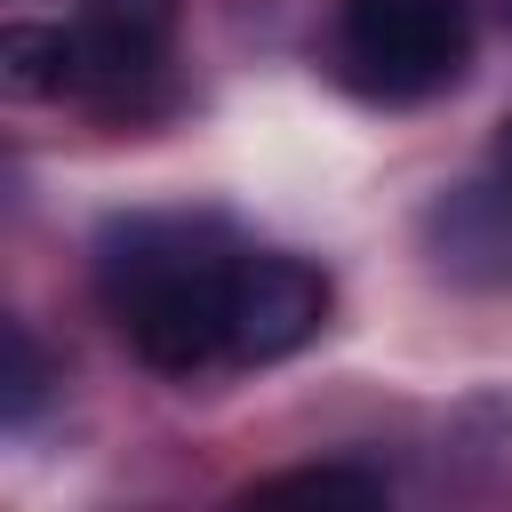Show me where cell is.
I'll use <instances>...</instances> for the list:
<instances>
[{"mask_svg": "<svg viewBox=\"0 0 512 512\" xmlns=\"http://www.w3.org/2000/svg\"><path fill=\"white\" fill-rule=\"evenodd\" d=\"M240 256L248 248H232L216 216H120L96 240V288L144 368L200 376L224 360Z\"/></svg>", "mask_w": 512, "mask_h": 512, "instance_id": "obj_1", "label": "cell"}, {"mask_svg": "<svg viewBox=\"0 0 512 512\" xmlns=\"http://www.w3.org/2000/svg\"><path fill=\"white\" fill-rule=\"evenodd\" d=\"M464 0H336V72L376 104H424L464 80Z\"/></svg>", "mask_w": 512, "mask_h": 512, "instance_id": "obj_2", "label": "cell"}, {"mask_svg": "<svg viewBox=\"0 0 512 512\" xmlns=\"http://www.w3.org/2000/svg\"><path fill=\"white\" fill-rule=\"evenodd\" d=\"M328 320V280L304 256H240L232 272V328H224V360L240 368H272L288 352H304Z\"/></svg>", "mask_w": 512, "mask_h": 512, "instance_id": "obj_3", "label": "cell"}, {"mask_svg": "<svg viewBox=\"0 0 512 512\" xmlns=\"http://www.w3.org/2000/svg\"><path fill=\"white\" fill-rule=\"evenodd\" d=\"M424 248L456 280H480V288L512 280V160H504V176L440 192L432 216H424Z\"/></svg>", "mask_w": 512, "mask_h": 512, "instance_id": "obj_4", "label": "cell"}, {"mask_svg": "<svg viewBox=\"0 0 512 512\" xmlns=\"http://www.w3.org/2000/svg\"><path fill=\"white\" fill-rule=\"evenodd\" d=\"M0 80L16 96H72V80H80V32L72 24H8L0 32Z\"/></svg>", "mask_w": 512, "mask_h": 512, "instance_id": "obj_5", "label": "cell"}, {"mask_svg": "<svg viewBox=\"0 0 512 512\" xmlns=\"http://www.w3.org/2000/svg\"><path fill=\"white\" fill-rule=\"evenodd\" d=\"M248 496H264V504H280V496H320V504H384V472H368V464H304V472H272V480H256Z\"/></svg>", "mask_w": 512, "mask_h": 512, "instance_id": "obj_6", "label": "cell"}, {"mask_svg": "<svg viewBox=\"0 0 512 512\" xmlns=\"http://www.w3.org/2000/svg\"><path fill=\"white\" fill-rule=\"evenodd\" d=\"M48 384H56V376H48L40 344H32V328H24V320H8V392H0V416L24 432V424H32V408L48 400Z\"/></svg>", "mask_w": 512, "mask_h": 512, "instance_id": "obj_7", "label": "cell"}]
</instances>
